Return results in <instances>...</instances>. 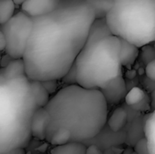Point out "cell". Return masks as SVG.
<instances>
[{
	"label": "cell",
	"instance_id": "cell-1",
	"mask_svg": "<svg viewBox=\"0 0 155 154\" xmlns=\"http://www.w3.org/2000/svg\"><path fill=\"white\" fill-rule=\"evenodd\" d=\"M33 19L23 57L26 75L40 82L62 80L86 43L94 12L85 0H62L53 12Z\"/></svg>",
	"mask_w": 155,
	"mask_h": 154
},
{
	"label": "cell",
	"instance_id": "cell-2",
	"mask_svg": "<svg viewBox=\"0 0 155 154\" xmlns=\"http://www.w3.org/2000/svg\"><path fill=\"white\" fill-rule=\"evenodd\" d=\"M45 108L51 116L46 140L63 128L71 133L72 142L84 143L103 130L108 117V103L102 92L78 84L59 89Z\"/></svg>",
	"mask_w": 155,
	"mask_h": 154
},
{
	"label": "cell",
	"instance_id": "cell-3",
	"mask_svg": "<svg viewBox=\"0 0 155 154\" xmlns=\"http://www.w3.org/2000/svg\"><path fill=\"white\" fill-rule=\"evenodd\" d=\"M121 47V39L112 34L106 19H95L74 63L77 84L101 91L113 81L124 76Z\"/></svg>",
	"mask_w": 155,
	"mask_h": 154
},
{
	"label": "cell",
	"instance_id": "cell-4",
	"mask_svg": "<svg viewBox=\"0 0 155 154\" xmlns=\"http://www.w3.org/2000/svg\"><path fill=\"white\" fill-rule=\"evenodd\" d=\"M38 109L27 75L0 80V154L28 146Z\"/></svg>",
	"mask_w": 155,
	"mask_h": 154
},
{
	"label": "cell",
	"instance_id": "cell-5",
	"mask_svg": "<svg viewBox=\"0 0 155 154\" xmlns=\"http://www.w3.org/2000/svg\"><path fill=\"white\" fill-rule=\"evenodd\" d=\"M105 19L114 35L139 48L155 42V0H114Z\"/></svg>",
	"mask_w": 155,
	"mask_h": 154
},
{
	"label": "cell",
	"instance_id": "cell-6",
	"mask_svg": "<svg viewBox=\"0 0 155 154\" xmlns=\"http://www.w3.org/2000/svg\"><path fill=\"white\" fill-rule=\"evenodd\" d=\"M34 26V19L22 10L17 12L8 22L1 25L6 39L5 54L13 59H23Z\"/></svg>",
	"mask_w": 155,
	"mask_h": 154
},
{
	"label": "cell",
	"instance_id": "cell-7",
	"mask_svg": "<svg viewBox=\"0 0 155 154\" xmlns=\"http://www.w3.org/2000/svg\"><path fill=\"white\" fill-rule=\"evenodd\" d=\"M62 0H26L21 10L31 17H38L55 10Z\"/></svg>",
	"mask_w": 155,
	"mask_h": 154
},
{
	"label": "cell",
	"instance_id": "cell-8",
	"mask_svg": "<svg viewBox=\"0 0 155 154\" xmlns=\"http://www.w3.org/2000/svg\"><path fill=\"white\" fill-rule=\"evenodd\" d=\"M51 123V116L48 111L44 108H39L32 120L31 132L33 138L38 140H46L47 131Z\"/></svg>",
	"mask_w": 155,
	"mask_h": 154
},
{
	"label": "cell",
	"instance_id": "cell-9",
	"mask_svg": "<svg viewBox=\"0 0 155 154\" xmlns=\"http://www.w3.org/2000/svg\"><path fill=\"white\" fill-rule=\"evenodd\" d=\"M108 104H115L121 102L126 93V84L124 76L113 81L101 90Z\"/></svg>",
	"mask_w": 155,
	"mask_h": 154
},
{
	"label": "cell",
	"instance_id": "cell-10",
	"mask_svg": "<svg viewBox=\"0 0 155 154\" xmlns=\"http://www.w3.org/2000/svg\"><path fill=\"white\" fill-rule=\"evenodd\" d=\"M23 75H26L23 59H14L9 64L0 70V80H10Z\"/></svg>",
	"mask_w": 155,
	"mask_h": 154
},
{
	"label": "cell",
	"instance_id": "cell-11",
	"mask_svg": "<svg viewBox=\"0 0 155 154\" xmlns=\"http://www.w3.org/2000/svg\"><path fill=\"white\" fill-rule=\"evenodd\" d=\"M121 43H122V47H121L120 58H121L122 65L130 67L135 63L140 54L139 47L124 39H121Z\"/></svg>",
	"mask_w": 155,
	"mask_h": 154
},
{
	"label": "cell",
	"instance_id": "cell-12",
	"mask_svg": "<svg viewBox=\"0 0 155 154\" xmlns=\"http://www.w3.org/2000/svg\"><path fill=\"white\" fill-rule=\"evenodd\" d=\"M30 84H31V89H32L34 97L36 101L38 107L39 108L45 107L51 99V97H50L51 94L45 88L42 82L30 80Z\"/></svg>",
	"mask_w": 155,
	"mask_h": 154
},
{
	"label": "cell",
	"instance_id": "cell-13",
	"mask_svg": "<svg viewBox=\"0 0 155 154\" xmlns=\"http://www.w3.org/2000/svg\"><path fill=\"white\" fill-rule=\"evenodd\" d=\"M85 1L93 8L96 19L105 18L114 5V0H85Z\"/></svg>",
	"mask_w": 155,
	"mask_h": 154
},
{
	"label": "cell",
	"instance_id": "cell-14",
	"mask_svg": "<svg viewBox=\"0 0 155 154\" xmlns=\"http://www.w3.org/2000/svg\"><path fill=\"white\" fill-rule=\"evenodd\" d=\"M87 147L84 143L70 142L66 144L54 146L51 154H86Z\"/></svg>",
	"mask_w": 155,
	"mask_h": 154
},
{
	"label": "cell",
	"instance_id": "cell-15",
	"mask_svg": "<svg viewBox=\"0 0 155 154\" xmlns=\"http://www.w3.org/2000/svg\"><path fill=\"white\" fill-rule=\"evenodd\" d=\"M128 115L123 108H117L114 111L108 120V124L114 132H119L127 123Z\"/></svg>",
	"mask_w": 155,
	"mask_h": 154
},
{
	"label": "cell",
	"instance_id": "cell-16",
	"mask_svg": "<svg viewBox=\"0 0 155 154\" xmlns=\"http://www.w3.org/2000/svg\"><path fill=\"white\" fill-rule=\"evenodd\" d=\"M144 133L148 143L149 154H155V111L151 113L145 122Z\"/></svg>",
	"mask_w": 155,
	"mask_h": 154
},
{
	"label": "cell",
	"instance_id": "cell-17",
	"mask_svg": "<svg viewBox=\"0 0 155 154\" xmlns=\"http://www.w3.org/2000/svg\"><path fill=\"white\" fill-rule=\"evenodd\" d=\"M46 141L54 146H59L72 142V134L68 130L62 128L55 131Z\"/></svg>",
	"mask_w": 155,
	"mask_h": 154
},
{
	"label": "cell",
	"instance_id": "cell-18",
	"mask_svg": "<svg viewBox=\"0 0 155 154\" xmlns=\"http://www.w3.org/2000/svg\"><path fill=\"white\" fill-rule=\"evenodd\" d=\"M15 5L13 0H0V24L8 22L15 14Z\"/></svg>",
	"mask_w": 155,
	"mask_h": 154
},
{
	"label": "cell",
	"instance_id": "cell-19",
	"mask_svg": "<svg viewBox=\"0 0 155 154\" xmlns=\"http://www.w3.org/2000/svg\"><path fill=\"white\" fill-rule=\"evenodd\" d=\"M145 97V93L140 87H134L126 95H125V102L128 105L135 107L136 105L140 104Z\"/></svg>",
	"mask_w": 155,
	"mask_h": 154
},
{
	"label": "cell",
	"instance_id": "cell-20",
	"mask_svg": "<svg viewBox=\"0 0 155 154\" xmlns=\"http://www.w3.org/2000/svg\"><path fill=\"white\" fill-rule=\"evenodd\" d=\"M142 59L143 62L146 64L151 63L155 59V48L151 44H147L142 47Z\"/></svg>",
	"mask_w": 155,
	"mask_h": 154
},
{
	"label": "cell",
	"instance_id": "cell-21",
	"mask_svg": "<svg viewBox=\"0 0 155 154\" xmlns=\"http://www.w3.org/2000/svg\"><path fill=\"white\" fill-rule=\"evenodd\" d=\"M62 81L66 85L77 84V74H76V66H75V64L73 65V67L68 71V73L62 79Z\"/></svg>",
	"mask_w": 155,
	"mask_h": 154
},
{
	"label": "cell",
	"instance_id": "cell-22",
	"mask_svg": "<svg viewBox=\"0 0 155 154\" xmlns=\"http://www.w3.org/2000/svg\"><path fill=\"white\" fill-rule=\"evenodd\" d=\"M134 152L136 154H149L147 140L145 138H143L140 141H138V143L134 146Z\"/></svg>",
	"mask_w": 155,
	"mask_h": 154
},
{
	"label": "cell",
	"instance_id": "cell-23",
	"mask_svg": "<svg viewBox=\"0 0 155 154\" xmlns=\"http://www.w3.org/2000/svg\"><path fill=\"white\" fill-rule=\"evenodd\" d=\"M45 88L48 91L50 94L55 93L57 92V87H58V83L55 80H48V81H44L42 82Z\"/></svg>",
	"mask_w": 155,
	"mask_h": 154
},
{
	"label": "cell",
	"instance_id": "cell-24",
	"mask_svg": "<svg viewBox=\"0 0 155 154\" xmlns=\"http://www.w3.org/2000/svg\"><path fill=\"white\" fill-rule=\"evenodd\" d=\"M145 74L150 80L155 82V59L151 63H149L148 64H146Z\"/></svg>",
	"mask_w": 155,
	"mask_h": 154
},
{
	"label": "cell",
	"instance_id": "cell-25",
	"mask_svg": "<svg viewBox=\"0 0 155 154\" xmlns=\"http://www.w3.org/2000/svg\"><path fill=\"white\" fill-rule=\"evenodd\" d=\"M86 154H103V152L98 146L93 144V145H90L87 147Z\"/></svg>",
	"mask_w": 155,
	"mask_h": 154
},
{
	"label": "cell",
	"instance_id": "cell-26",
	"mask_svg": "<svg viewBox=\"0 0 155 154\" xmlns=\"http://www.w3.org/2000/svg\"><path fill=\"white\" fill-rule=\"evenodd\" d=\"M6 48V39L2 32H0V50L2 52L5 51Z\"/></svg>",
	"mask_w": 155,
	"mask_h": 154
},
{
	"label": "cell",
	"instance_id": "cell-27",
	"mask_svg": "<svg viewBox=\"0 0 155 154\" xmlns=\"http://www.w3.org/2000/svg\"><path fill=\"white\" fill-rule=\"evenodd\" d=\"M150 103H151V108L153 110V112L155 111V88L153 91L151 93V97H150Z\"/></svg>",
	"mask_w": 155,
	"mask_h": 154
},
{
	"label": "cell",
	"instance_id": "cell-28",
	"mask_svg": "<svg viewBox=\"0 0 155 154\" xmlns=\"http://www.w3.org/2000/svg\"><path fill=\"white\" fill-rule=\"evenodd\" d=\"M6 154H25V149H15Z\"/></svg>",
	"mask_w": 155,
	"mask_h": 154
},
{
	"label": "cell",
	"instance_id": "cell-29",
	"mask_svg": "<svg viewBox=\"0 0 155 154\" xmlns=\"http://www.w3.org/2000/svg\"><path fill=\"white\" fill-rule=\"evenodd\" d=\"M135 75H136V72L134 70H132V71H128L127 72V77L128 78H134Z\"/></svg>",
	"mask_w": 155,
	"mask_h": 154
},
{
	"label": "cell",
	"instance_id": "cell-30",
	"mask_svg": "<svg viewBox=\"0 0 155 154\" xmlns=\"http://www.w3.org/2000/svg\"><path fill=\"white\" fill-rule=\"evenodd\" d=\"M15 5H22L25 3L26 0H13Z\"/></svg>",
	"mask_w": 155,
	"mask_h": 154
},
{
	"label": "cell",
	"instance_id": "cell-31",
	"mask_svg": "<svg viewBox=\"0 0 155 154\" xmlns=\"http://www.w3.org/2000/svg\"><path fill=\"white\" fill-rule=\"evenodd\" d=\"M129 154H136V153H135L134 152H130V153H129Z\"/></svg>",
	"mask_w": 155,
	"mask_h": 154
}]
</instances>
